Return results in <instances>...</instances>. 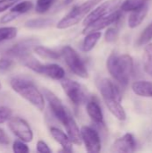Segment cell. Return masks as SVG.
Listing matches in <instances>:
<instances>
[{"mask_svg":"<svg viewBox=\"0 0 152 153\" xmlns=\"http://www.w3.org/2000/svg\"><path fill=\"white\" fill-rule=\"evenodd\" d=\"M107 67L111 76L121 85L126 86L133 73V60L128 54H110L107 60Z\"/></svg>","mask_w":152,"mask_h":153,"instance_id":"6da1fadb","label":"cell"},{"mask_svg":"<svg viewBox=\"0 0 152 153\" xmlns=\"http://www.w3.org/2000/svg\"><path fill=\"white\" fill-rule=\"evenodd\" d=\"M98 87L106 106L112 115L120 121L125 120L126 114L121 104L122 97L118 87L108 78L100 79L98 82Z\"/></svg>","mask_w":152,"mask_h":153,"instance_id":"7a4b0ae2","label":"cell"},{"mask_svg":"<svg viewBox=\"0 0 152 153\" xmlns=\"http://www.w3.org/2000/svg\"><path fill=\"white\" fill-rule=\"evenodd\" d=\"M10 85L16 93H18L22 98L26 100L39 110L44 109L45 100L43 94L31 82L24 78L15 77L11 80Z\"/></svg>","mask_w":152,"mask_h":153,"instance_id":"3957f363","label":"cell"},{"mask_svg":"<svg viewBox=\"0 0 152 153\" xmlns=\"http://www.w3.org/2000/svg\"><path fill=\"white\" fill-rule=\"evenodd\" d=\"M21 62L22 65L27 66L28 68L31 69L32 71L44 74L47 77H50L54 80H62L65 78V72L63 67L56 64H49V65H42L38 60H36L30 54L26 55L25 56L22 57Z\"/></svg>","mask_w":152,"mask_h":153,"instance_id":"277c9868","label":"cell"},{"mask_svg":"<svg viewBox=\"0 0 152 153\" xmlns=\"http://www.w3.org/2000/svg\"><path fill=\"white\" fill-rule=\"evenodd\" d=\"M101 0H88L82 4L75 6L57 23L56 27L58 29H67L76 25Z\"/></svg>","mask_w":152,"mask_h":153,"instance_id":"5b68a950","label":"cell"},{"mask_svg":"<svg viewBox=\"0 0 152 153\" xmlns=\"http://www.w3.org/2000/svg\"><path fill=\"white\" fill-rule=\"evenodd\" d=\"M61 54H62L67 66L70 68V70L74 74H76L77 76L83 78V79L88 78L89 74H88V70H87L84 63L79 56L78 53L72 47L65 46L62 48Z\"/></svg>","mask_w":152,"mask_h":153,"instance_id":"8992f818","label":"cell"},{"mask_svg":"<svg viewBox=\"0 0 152 153\" xmlns=\"http://www.w3.org/2000/svg\"><path fill=\"white\" fill-rule=\"evenodd\" d=\"M8 126L13 134L24 143H30L33 139V133L29 124L19 117H11Z\"/></svg>","mask_w":152,"mask_h":153,"instance_id":"52a82bcc","label":"cell"},{"mask_svg":"<svg viewBox=\"0 0 152 153\" xmlns=\"http://www.w3.org/2000/svg\"><path fill=\"white\" fill-rule=\"evenodd\" d=\"M121 3H122L121 0H108L103 2L98 7H96L94 10L89 13V14L83 20V25L87 26L91 22H95L96 20H98L99 18L117 10Z\"/></svg>","mask_w":152,"mask_h":153,"instance_id":"ba28073f","label":"cell"},{"mask_svg":"<svg viewBox=\"0 0 152 153\" xmlns=\"http://www.w3.org/2000/svg\"><path fill=\"white\" fill-rule=\"evenodd\" d=\"M80 133L82 142H83L88 152L97 153L100 152L101 140L99 133L95 129L90 126H82Z\"/></svg>","mask_w":152,"mask_h":153,"instance_id":"9c48e42d","label":"cell"},{"mask_svg":"<svg viewBox=\"0 0 152 153\" xmlns=\"http://www.w3.org/2000/svg\"><path fill=\"white\" fill-rule=\"evenodd\" d=\"M61 86L65 93L74 105H80L85 101L86 95L82 86L77 82L70 79H62Z\"/></svg>","mask_w":152,"mask_h":153,"instance_id":"30bf717a","label":"cell"},{"mask_svg":"<svg viewBox=\"0 0 152 153\" xmlns=\"http://www.w3.org/2000/svg\"><path fill=\"white\" fill-rule=\"evenodd\" d=\"M122 10L121 9H117L107 15H104L100 18H99L98 20H96L95 22H91L90 24L85 26L84 30H83V34H87L92 31H98L100 30L105 29L106 27H108L109 25L116 22L122 15Z\"/></svg>","mask_w":152,"mask_h":153,"instance_id":"8fae6325","label":"cell"},{"mask_svg":"<svg viewBox=\"0 0 152 153\" xmlns=\"http://www.w3.org/2000/svg\"><path fill=\"white\" fill-rule=\"evenodd\" d=\"M43 96L47 99V100L49 104V108H50L51 111L53 112V114L55 115V117L63 124L70 112L67 111V109L62 104V101L52 91H50L47 89H44Z\"/></svg>","mask_w":152,"mask_h":153,"instance_id":"7c38bea8","label":"cell"},{"mask_svg":"<svg viewBox=\"0 0 152 153\" xmlns=\"http://www.w3.org/2000/svg\"><path fill=\"white\" fill-rule=\"evenodd\" d=\"M38 40L34 39H27L12 46L8 48L5 52L6 56L9 57H15L21 59L22 57L25 56L26 55L30 54V51L32 48L37 46Z\"/></svg>","mask_w":152,"mask_h":153,"instance_id":"4fadbf2b","label":"cell"},{"mask_svg":"<svg viewBox=\"0 0 152 153\" xmlns=\"http://www.w3.org/2000/svg\"><path fill=\"white\" fill-rule=\"evenodd\" d=\"M136 150V142L134 136L128 133L116 139L112 144L111 152L116 153H130Z\"/></svg>","mask_w":152,"mask_h":153,"instance_id":"5bb4252c","label":"cell"},{"mask_svg":"<svg viewBox=\"0 0 152 153\" xmlns=\"http://www.w3.org/2000/svg\"><path fill=\"white\" fill-rule=\"evenodd\" d=\"M63 125L65 126V127L67 131V135L70 138V140L72 141V143L74 144H77V145H81L82 138H81L80 129L78 128V126L75 122L74 118L72 117V115L70 113L66 117Z\"/></svg>","mask_w":152,"mask_h":153,"instance_id":"9a60e30c","label":"cell"},{"mask_svg":"<svg viewBox=\"0 0 152 153\" xmlns=\"http://www.w3.org/2000/svg\"><path fill=\"white\" fill-rule=\"evenodd\" d=\"M87 113L91 120L99 126H104V117L102 109L99 102L95 100H91L87 103Z\"/></svg>","mask_w":152,"mask_h":153,"instance_id":"2e32d148","label":"cell"},{"mask_svg":"<svg viewBox=\"0 0 152 153\" xmlns=\"http://www.w3.org/2000/svg\"><path fill=\"white\" fill-rule=\"evenodd\" d=\"M50 134L52 137L55 139V141L63 147L64 152H73V143L68 137V135L65 134L62 130L56 127H51Z\"/></svg>","mask_w":152,"mask_h":153,"instance_id":"e0dca14e","label":"cell"},{"mask_svg":"<svg viewBox=\"0 0 152 153\" xmlns=\"http://www.w3.org/2000/svg\"><path fill=\"white\" fill-rule=\"evenodd\" d=\"M149 12V5L146 4L141 9H138L136 11L131 12V14L128 18V26L131 29L138 27L145 19L147 13Z\"/></svg>","mask_w":152,"mask_h":153,"instance_id":"ac0fdd59","label":"cell"},{"mask_svg":"<svg viewBox=\"0 0 152 153\" xmlns=\"http://www.w3.org/2000/svg\"><path fill=\"white\" fill-rule=\"evenodd\" d=\"M133 91L141 97L152 98V82L137 81L133 83Z\"/></svg>","mask_w":152,"mask_h":153,"instance_id":"d6986e66","label":"cell"},{"mask_svg":"<svg viewBox=\"0 0 152 153\" xmlns=\"http://www.w3.org/2000/svg\"><path fill=\"white\" fill-rule=\"evenodd\" d=\"M101 35H102L101 32L99 30L87 33L85 39H83V43H82L83 51L89 52V51L92 50L94 48V47L96 46V44L98 43V41L99 40V39L101 38Z\"/></svg>","mask_w":152,"mask_h":153,"instance_id":"ffe728a7","label":"cell"},{"mask_svg":"<svg viewBox=\"0 0 152 153\" xmlns=\"http://www.w3.org/2000/svg\"><path fill=\"white\" fill-rule=\"evenodd\" d=\"M143 69L147 74L152 77V43L146 44L142 55Z\"/></svg>","mask_w":152,"mask_h":153,"instance_id":"44dd1931","label":"cell"},{"mask_svg":"<svg viewBox=\"0 0 152 153\" xmlns=\"http://www.w3.org/2000/svg\"><path fill=\"white\" fill-rule=\"evenodd\" d=\"M149 0H125L120 4V9L124 12H133L148 4Z\"/></svg>","mask_w":152,"mask_h":153,"instance_id":"7402d4cb","label":"cell"},{"mask_svg":"<svg viewBox=\"0 0 152 153\" xmlns=\"http://www.w3.org/2000/svg\"><path fill=\"white\" fill-rule=\"evenodd\" d=\"M34 52L39 56L42 58H47V59H58L60 57V54L55 50H52L48 48L43 47L37 45L33 48Z\"/></svg>","mask_w":152,"mask_h":153,"instance_id":"603a6c76","label":"cell"},{"mask_svg":"<svg viewBox=\"0 0 152 153\" xmlns=\"http://www.w3.org/2000/svg\"><path fill=\"white\" fill-rule=\"evenodd\" d=\"M52 20L49 18H36L27 21L24 26L28 29H43L50 26Z\"/></svg>","mask_w":152,"mask_h":153,"instance_id":"cb8c5ba5","label":"cell"},{"mask_svg":"<svg viewBox=\"0 0 152 153\" xmlns=\"http://www.w3.org/2000/svg\"><path fill=\"white\" fill-rule=\"evenodd\" d=\"M17 35V29L15 27H2L0 28V42L13 39Z\"/></svg>","mask_w":152,"mask_h":153,"instance_id":"d4e9b609","label":"cell"},{"mask_svg":"<svg viewBox=\"0 0 152 153\" xmlns=\"http://www.w3.org/2000/svg\"><path fill=\"white\" fill-rule=\"evenodd\" d=\"M152 40V22H151L142 32V34L140 35L138 40H137V44L139 46H143L146 45L148 43H150Z\"/></svg>","mask_w":152,"mask_h":153,"instance_id":"484cf974","label":"cell"},{"mask_svg":"<svg viewBox=\"0 0 152 153\" xmlns=\"http://www.w3.org/2000/svg\"><path fill=\"white\" fill-rule=\"evenodd\" d=\"M32 7H33V4L30 1H22V2L16 3L12 7L11 11L18 14H22V13L29 12L30 10H31Z\"/></svg>","mask_w":152,"mask_h":153,"instance_id":"4316f807","label":"cell"},{"mask_svg":"<svg viewBox=\"0 0 152 153\" xmlns=\"http://www.w3.org/2000/svg\"><path fill=\"white\" fill-rule=\"evenodd\" d=\"M56 0H37L36 12L39 13H44L49 10Z\"/></svg>","mask_w":152,"mask_h":153,"instance_id":"83f0119b","label":"cell"},{"mask_svg":"<svg viewBox=\"0 0 152 153\" xmlns=\"http://www.w3.org/2000/svg\"><path fill=\"white\" fill-rule=\"evenodd\" d=\"M118 37V30L116 27H110L105 32V40L108 43H112L116 40Z\"/></svg>","mask_w":152,"mask_h":153,"instance_id":"f1b7e54d","label":"cell"},{"mask_svg":"<svg viewBox=\"0 0 152 153\" xmlns=\"http://www.w3.org/2000/svg\"><path fill=\"white\" fill-rule=\"evenodd\" d=\"M13 151L15 153H28L30 150L24 142L16 140L13 143Z\"/></svg>","mask_w":152,"mask_h":153,"instance_id":"f546056e","label":"cell"},{"mask_svg":"<svg viewBox=\"0 0 152 153\" xmlns=\"http://www.w3.org/2000/svg\"><path fill=\"white\" fill-rule=\"evenodd\" d=\"M13 116V111L11 108L0 106V124H4L6 121H8Z\"/></svg>","mask_w":152,"mask_h":153,"instance_id":"4dcf8cb0","label":"cell"},{"mask_svg":"<svg viewBox=\"0 0 152 153\" xmlns=\"http://www.w3.org/2000/svg\"><path fill=\"white\" fill-rule=\"evenodd\" d=\"M13 65V61L8 57L0 58V72L4 73L8 71Z\"/></svg>","mask_w":152,"mask_h":153,"instance_id":"1f68e13d","label":"cell"},{"mask_svg":"<svg viewBox=\"0 0 152 153\" xmlns=\"http://www.w3.org/2000/svg\"><path fill=\"white\" fill-rule=\"evenodd\" d=\"M21 0H0V13L13 7L16 3Z\"/></svg>","mask_w":152,"mask_h":153,"instance_id":"d6a6232c","label":"cell"},{"mask_svg":"<svg viewBox=\"0 0 152 153\" xmlns=\"http://www.w3.org/2000/svg\"><path fill=\"white\" fill-rule=\"evenodd\" d=\"M19 15H20V14H18V13H16L11 11L10 13H6L5 15H4L3 17H1L0 22H1V23H4H4H8V22H11L12 21L15 20Z\"/></svg>","mask_w":152,"mask_h":153,"instance_id":"836d02e7","label":"cell"},{"mask_svg":"<svg viewBox=\"0 0 152 153\" xmlns=\"http://www.w3.org/2000/svg\"><path fill=\"white\" fill-rule=\"evenodd\" d=\"M37 152L40 153H50L51 150L47 146V144L43 141H39L37 143Z\"/></svg>","mask_w":152,"mask_h":153,"instance_id":"e575fe53","label":"cell"},{"mask_svg":"<svg viewBox=\"0 0 152 153\" xmlns=\"http://www.w3.org/2000/svg\"><path fill=\"white\" fill-rule=\"evenodd\" d=\"M9 142L10 141H9L8 135L2 128H0V144L1 145H8Z\"/></svg>","mask_w":152,"mask_h":153,"instance_id":"d590c367","label":"cell"},{"mask_svg":"<svg viewBox=\"0 0 152 153\" xmlns=\"http://www.w3.org/2000/svg\"><path fill=\"white\" fill-rule=\"evenodd\" d=\"M73 0H65V2H64V4H70V3H72Z\"/></svg>","mask_w":152,"mask_h":153,"instance_id":"8d00e7d4","label":"cell"},{"mask_svg":"<svg viewBox=\"0 0 152 153\" xmlns=\"http://www.w3.org/2000/svg\"><path fill=\"white\" fill-rule=\"evenodd\" d=\"M0 86H1V85H0Z\"/></svg>","mask_w":152,"mask_h":153,"instance_id":"74e56055","label":"cell"}]
</instances>
